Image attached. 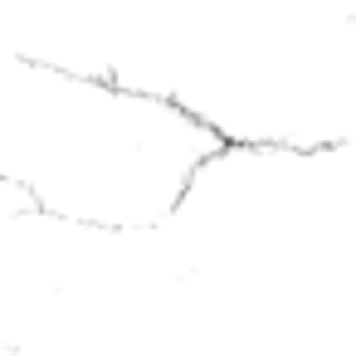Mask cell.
Segmentation results:
<instances>
[{
	"instance_id": "cell-1",
	"label": "cell",
	"mask_w": 356,
	"mask_h": 356,
	"mask_svg": "<svg viewBox=\"0 0 356 356\" xmlns=\"http://www.w3.org/2000/svg\"><path fill=\"white\" fill-rule=\"evenodd\" d=\"M229 142L181 98L54 59L6 83V181L44 220L98 234H156Z\"/></svg>"
}]
</instances>
